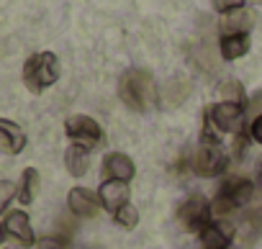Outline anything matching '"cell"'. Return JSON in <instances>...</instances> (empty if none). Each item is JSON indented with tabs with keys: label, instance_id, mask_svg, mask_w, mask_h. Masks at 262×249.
<instances>
[{
	"label": "cell",
	"instance_id": "30bf717a",
	"mask_svg": "<svg viewBox=\"0 0 262 249\" xmlns=\"http://www.w3.org/2000/svg\"><path fill=\"white\" fill-rule=\"evenodd\" d=\"M236 226L229 221H211L198 236H201V249H229L234 241Z\"/></svg>",
	"mask_w": 262,
	"mask_h": 249
},
{
	"label": "cell",
	"instance_id": "7c38bea8",
	"mask_svg": "<svg viewBox=\"0 0 262 249\" xmlns=\"http://www.w3.org/2000/svg\"><path fill=\"white\" fill-rule=\"evenodd\" d=\"M98 198H100L103 211L116 213L121 206H126V203H128V185H126V183H121V180H105V183H100Z\"/></svg>",
	"mask_w": 262,
	"mask_h": 249
},
{
	"label": "cell",
	"instance_id": "603a6c76",
	"mask_svg": "<svg viewBox=\"0 0 262 249\" xmlns=\"http://www.w3.org/2000/svg\"><path fill=\"white\" fill-rule=\"evenodd\" d=\"M247 147H249V134H247V131L236 134V142H234V157H244V154H247Z\"/></svg>",
	"mask_w": 262,
	"mask_h": 249
},
{
	"label": "cell",
	"instance_id": "484cf974",
	"mask_svg": "<svg viewBox=\"0 0 262 249\" xmlns=\"http://www.w3.org/2000/svg\"><path fill=\"white\" fill-rule=\"evenodd\" d=\"M257 183H259V188H262V160H259V167H257Z\"/></svg>",
	"mask_w": 262,
	"mask_h": 249
},
{
	"label": "cell",
	"instance_id": "4316f807",
	"mask_svg": "<svg viewBox=\"0 0 262 249\" xmlns=\"http://www.w3.org/2000/svg\"><path fill=\"white\" fill-rule=\"evenodd\" d=\"M249 3H254V6H262V0H249Z\"/></svg>",
	"mask_w": 262,
	"mask_h": 249
},
{
	"label": "cell",
	"instance_id": "9c48e42d",
	"mask_svg": "<svg viewBox=\"0 0 262 249\" xmlns=\"http://www.w3.org/2000/svg\"><path fill=\"white\" fill-rule=\"evenodd\" d=\"M67 206L77 218H95L100 213V198L90 188H72L67 193Z\"/></svg>",
	"mask_w": 262,
	"mask_h": 249
},
{
	"label": "cell",
	"instance_id": "2e32d148",
	"mask_svg": "<svg viewBox=\"0 0 262 249\" xmlns=\"http://www.w3.org/2000/svg\"><path fill=\"white\" fill-rule=\"evenodd\" d=\"M39 185H41V177H39V170L34 167H26L21 172V183H18V200L24 206H31L39 195Z\"/></svg>",
	"mask_w": 262,
	"mask_h": 249
},
{
	"label": "cell",
	"instance_id": "9a60e30c",
	"mask_svg": "<svg viewBox=\"0 0 262 249\" xmlns=\"http://www.w3.org/2000/svg\"><path fill=\"white\" fill-rule=\"evenodd\" d=\"M64 165H67V172L72 177H82L90 170V149H85L80 144H72L64 152Z\"/></svg>",
	"mask_w": 262,
	"mask_h": 249
},
{
	"label": "cell",
	"instance_id": "7402d4cb",
	"mask_svg": "<svg viewBox=\"0 0 262 249\" xmlns=\"http://www.w3.org/2000/svg\"><path fill=\"white\" fill-rule=\"evenodd\" d=\"M39 249H67V239H62V236H44L39 241Z\"/></svg>",
	"mask_w": 262,
	"mask_h": 249
},
{
	"label": "cell",
	"instance_id": "e0dca14e",
	"mask_svg": "<svg viewBox=\"0 0 262 249\" xmlns=\"http://www.w3.org/2000/svg\"><path fill=\"white\" fill-rule=\"evenodd\" d=\"M252 24H254V13L247 11V8H242V11H234V13L224 16L221 31L224 34H249Z\"/></svg>",
	"mask_w": 262,
	"mask_h": 249
},
{
	"label": "cell",
	"instance_id": "5b68a950",
	"mask_svg": "<svg viewBox=\"0 0 262 249\" xmlns=\"http://www.w3.org/2000/svg\"><path fill=\"white\" fill-rule=\"evenodd\" d=\"M211 216H213V206L201 193H190L180 203V208H178V223H180V229L195 231V234H201L211 223Z\"/></svg>",
	"mask_w": 262,
	"mask_h": 249
},
{
	"label": "cell",
	"instance_id": "d6986e66",
	"mask_svg": "<svg viewBox=\"0 0 262 249\" xmlns=\"http://www.w3.org/2000/svg\"><path fill=\"white\" fill-rule=\"evenodd\" d=\"M219 93H221V100H224V103H239V105H247V103H244V87H242L236 80L224 82V85L219 87Z\"/></svg>",
	"mask_w": 262,
	"mask_h": 249
},
{
	"label": "cell",
	"instance_id": "ac0fdd59",
	"mask_svg": "<svg viewBox=\"0 0 262 249\" xmlns=\"http://www.w3.org/2000/svg\"><path fill=\"white\" fill-rule=\"evenodd\" d=\"M113 221H116L121 229L131 231V229H134V226L139 223V211H137V206H131V203L121 206V208L113 213Z\"/></svg>",
	"mask_w": 262,
	"mask_h": 249
},
{
	"label": "cell",
	"instance_id": "ffe728a7",
	"mask_svg": "<svg viewBox=\"0 0 262 249\" xmlns=\"http://www.w3.org/2000/svg\"><path fill=\"white\" fill-rule=\"evenodd\" d=\"M18 195V185L11 180H0V213L8 208V203Z\"/></svg>",
	"mask_w": 262,
	"mask_h": 249
},
{
	"label": "cell",
	"instance_id": "ba28073f",
	"mask_svg": "<svg viewBox=\"0 0 262 249\" xmlns=\"http://www.w3.org/2000/svg\"><path fill=\"white\" fill-rule=\"evenodd\" d=\"M6 239H13L24 246L34 244V229H31V221L24 211H11L6 216V221L0 223V241H6Z\"/></svg>",
	"mask_w": 262,
	"mask_h": 249
},
{
	"label": "cell",
	"instance_id": "4fadbf2b",
	"mask_svg": "<svg viewBox=\"0 0 262 249\" xmlns=\"http://www.w3.org/2000/svg\"><path fill=\"white\" fill-rule=\"evenodd\" d=\"M26 147V134L18 123L0 118V152L3 154H21Z\"/></svg>",
	"mask_w": 262,
	"mask_h": 249
},
{
	"label": "cell",
	"instance_id": "cb8c5ba5",
	"mask_svg": "<svg viewBox=\"0 0 262 249\" xmlns=\"http://www.w3.org/2000/svg\"><path fill=\"white\" fill-rule=\"evenodd\" d=\"M249 137H252L257 144H262V113H259V116H254L252 126H249Z\"/></svg>",
	"mask_w": 262,
	"mask_h": 249
},
{
	"label": "cell",
	"instance_id": "d4e9b609",
	"mask_svg": "<svg viewBox=\"0 0 262 249\" xmlns=\"http://www.w3.org/2000/svg\"><path fill=\"white\" fill-rule=\"evenodd\" d=\"M3 249H29V246H24V244H18V241H16V244H6Z\"/></svg>",
	"mask_w": 262,
	"mask_h": 249
},
{
	"label": "cell",
	"instance_id": "7a4b0ae2",
	"mask_svg": "<svg viewBox=\"0 0 262 249\" xmlns=\"http://www.w3.org/2000/svg\"><path fill=\"white\" fill-rule=\"evenodd\" d=\"M59 80V59L54 52L31 54L24 64V85L31 93H44Z\"/></svg>",
	"mask_w": 262,
	"mask_h": 249
},
{
	"label": "cell",
	"instance_id": "277c9868",
	"mask_svg": "<svg viewBox=\"0 0 262 249\" xmlns=\"http://www.w3.org/2000/svg\"><path fill=\"white\" fill-rule=\"evenodd\" d=\"M244 108L239 103H213L203 110V121L211 123V126L224 137V134H242L244 131Z\"/></svg>",
	"mask_w": 262,
	"mask_h": 249
},
{
	"label": "cell",
	"instance_id": "3957f363",
	"mask_svg": "<svg viewBox=\"0 0 262 249\" xmlns=\"http://www.w3.org/2000/svg\"><path fill=\"white\" fill-rule=\"evenodd\" d=\"M254 195V183L247 177H226L213 198V213L216 216H226L236 208H244Z\"/></svg>",
	"mask_w": 262,
	"mask_h": 249
},
{
	"label": "cell",
	"instance_id": "52a82bcc",
	"mask_svg": "<svg viewBox=\"0 0 262 249\" xmlns=\"http://www.w3.org/2000/svg\"><path fill=\"white\" fill-rule=\"evenodd\" d=\"M226 165H229V157L221 149V144L201 142L198 149L190 157V167H193V172L198 177H219V175H224Z\"/></svg>",
	"mask_w": 262,
	"mask_h": 249
},
{
	"label": "cell",
	"instance_id": "5bb4252c",
	"mask_svg": "<svg viewBox=\"0 0 262 249\" xmlns=\"http://www.w3.org/2000/svg\"><path fill=\"white\" fill-rule=\"evenodd\" d=\"M221 57L224 59H239L249 52V34H221Z\"/></svg>",
	"mask_w": 262,
	"mask_h": 249
},
{
	"label": "cell",
	"instance_id": "44dd1931",
	"mask_svg": "<svg viewBox=\"0 0 262 249\" xmlns=\"http://www.w3.org/2000/svg\"><path fill=\"white\" fill-rule=\"evenodd\" d=\"M211 3H213L216 13H221V16H229V13H234V11H242L247 0H211Z\"/></svg>",
	"mask_w": 262,
	"mask_h": 249
},
{
	"label": "cell",
	"instance_id": "6da1fadb",
	"mask_svg": "<svg viewBox=\"0 0 262 249\" xmlns=\"http://www.w3.org/2000/svg\"><path fill=\"white\" fill-rule=\"evenodd\" d=\"M118 98L126 108L137 110V113H147L157 105V85L149 70L142 67H131L121 75L118 80Z\"/></svg>",
	"mask_w": 262,
	"mask_h": 249
},
{
	"label": "cell",
	"instance_id": "8fae6325",
	"mask_svg": "<svg viewBox=\"0 0 262 249\" xmlns=\"http://www.w3.org/2000/svg\"><path fill=\"white\" fill-rule=\"evenodd\" d=\"M100 175H103V183H105V180H121V183H128L131 177L137 175V167H134V162H131L128 154L111 152V154L103 157V170H100Z\"/></svg>",
	"mask_w": 262,
	"mask_h": 249
},
{
	"label": "cell",
	"instance_id": "8992f818",
	"mask_svg": "<svg viewBox=\"0 0 262 249\" xmlns=\"http://www.w3.org/2000/svg\"><path fill=\"white\" fill-rule=\"evenodd\" d=\"M64 134L85 149H95V147L105 144V131L100 129V123L85 113H75L64 121Z\"/></svg>",
	"mask_w": 262,
	"mask_h": 249
}]
</instances>
